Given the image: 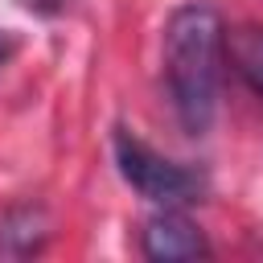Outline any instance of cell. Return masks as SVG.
Returning a JSON list of instances; mask_svg holds the SVG:
<instances>
[{
	"mask_svg": "<svg viewBox=\"0 0 263 263\" xmlns=\"http://www.w3.org/2000/svg\"><path fill=\"white\" fill-rule=\"evenodd\" d=\"M226 62V25L214 4H181L164 25V82L189 136L210 132Z\"/></svg>",
	"mask_w": 263,
	"mask_h": 263,
	"instance_id": "obj_1",
	"label": "cell"
},
{
	"mask_svg": "<svg viewBox=\"0 0 263 263\" xmlns=\"http://www.w3.org/2000/svg\"><path fill=\"white\" fill-rule=\"evenodd\" d=\"M115 164H119V173H123V181L140 193V197H148L152 205H189V201H197L201 197V177L197 173H189L185 164H177V160H168V156H160L156 148H148L140 136H132L127 127H115Z\"/></svg>",
	"mask_w": 263,
	"mask_h": 263,
	"instance_id": "obj_2",
	"label": "cell"
},
{
	"mask_svg": "<svg viewBox=\"0 0 263 263\" xmlns=\"http://www.w3.org/2000/svg\"><path fill=\"white\" fill-rule=\"evenodd\" d=\"M140 251L152 263H185V259H210V242L201 234L197 222H189L177 205H164L160 214H152L140 230Z\"/></svg>",
	"mask_w": 263,
	"mask_h": 263,
	"instance_id": "obj_3",
	"label": "cell"
},
{
	"mask_svg": "<svg viewBox=\"0 0 263 263\" xmlns=\"http://www.w3.org/2000/svg\"><path fill=\"white\" fill-rule=\"evenodd\" d=\"M226 62L263 99V29L259 25H238L226 33Z\"/></svg>",
	"mask_w": 263,
	"mask_h": 263,
	"instance_id": "obj_4",
	"label": "cell"
},
{
	"mask_svg": "<svg viewBox=\"0 0 263 263\" xmlns=\"http://www.w3.org/2000/svg\"><path fill=\"white\" fill-rule=\"evenodd\" d=\"M25 12H33V16H58L62 8H66V0H16Z\"/></svg>",
	"mask_w": 263,
	"mask_h": 263,
	"instance_id": "obj_5",
	"label": "cell"
},
{
	"mask_svg": "<svg viewBox=\"0 0 263 263\" xmlns=\"http://www.w3.org/2000/svg\"><path fill=\"white\" fill-rule=\"evenodd\" d=\"M8 53H12V41H8V37H4V33H0V62H4V58H8Z\"/></svg>",
	"mask_w": 263,
	"mask_h": 263,
	"instance_id": "obj_6",
	"label": "cell"
}]
</instances>
